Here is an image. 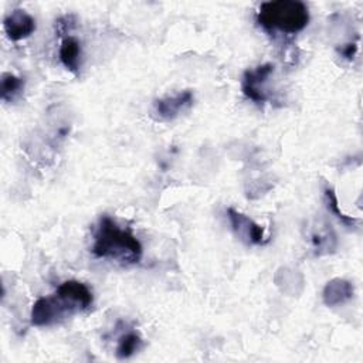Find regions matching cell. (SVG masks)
<instances>
[{
    "label": "cell",
    "mask_w": 363,
    "mask_h": 363,
    "mask_svg": "<svg viewBox=\"0 0 363 363\" xmlns=\"http://www.w3.org/2000/svg\"><path fill=\"white\" fill-rule=\"evenodd\" d=\"M142 244L129 231L122 230L109 216H102L94 235L92 254L121 264H136L142 258Z\"/></svg>",
    "instance_id": "6da1fadb"
},
{
    "label": "cell",
    "mask_w": 363,
    "mask_h": 363,
    "mask_svg": "<svg viewBox=\"0 0 363 363\" xmlns=\"http://www.w3.org/2000/svg\"><path fill=\"white\" fill-rule=\"evenodd\" d=\"M257 21L268 31L296 34L309 23V10L299 0L265 1L257 11Z\"/></svg>",
    "instance_id": "7a4b0ae2"
},
{
    "label": "cell",
    "mask_w": 363,
    "mask_h": 363,
    "mask_svg": "<svg viewBox=\"0 0 363 363\" xmlns=\"http://www.w3.org/2000/svg\"><path fill=\"white\" fill-rule=\"evenodd\" d=\"M77 312L79 309L69 299L55 292L51 296H43L34 302L30 320L34 326H50Z\"/></svg>",
    "instance_id": "3957f363"
},
{
    "label": "cell",
    "mask_w": 363,
    "mask_h": 363,
    "mask_svg": "<svg viewBox=\"0 0 363 363\" xmlns=\"http://www.w3.org/2000/svg\"><path fill=\"white\" fill-rule=\"evenodd\" d=\"M272 71H274V65L269 62L258 65L254 69H247L244 72L242 82H241V89L244 95L257 104L265 102L268 99V92L265 85Z\"/></svg>",
    "instance_id": "277c9868"
},
{
    "label": "cell",
    "mask_w": 363,
    "mask_h": 363,
    "mask_svg": "<svg viewBox=\"0 0 363 363\" xmlns=\"http://www.w3.org/2000/svg\"><path fill=\"white\" fill-rule=\"evenodd\" d=\"M227 217L233 231L235 233L237 237H240V240L254 245H262L268 242V238L264 234V228L258 225L255 221H252L250 217H247L245 214L234 210L233 207H228Z\"/></svg>",
    "instance_id": "5b68a950"
},
{
    "label": "cell",
    "mask_w": 363,
    "mask_h": 363,
    "mask_svg": "<svg viewBox=\"0 0 363 363\" xmlns=\"http://www.w3.org/2000/svg\"><path fill=\"white\" fill-rule=\"evenodd\" d=\"M194 102V95L190 89L180 91L174 95H169L156 99L153 104V113L162 121H172L177 118L182 112L187 111Z\"/></svg>",
    "instance_id": "8992f818"
},
{
    "label": "cell",
    "mask_w": 363,
    "mask_h": 363,
    "mask_svg": "<svg viewBox=\"0 0 363 363\" xmlns=\"http://www.w3.org/2000/svg\"><path fill=\"white\" fill-rule=\"evenodd\" d=\"M3 28L11 41H20L34 33L35 20L26 10L16 9L3 20Z\"/></svg>",
    "instance_id": "52a82bcc"
},
{
    "label": "cell",
    "mask_w": 363,
    "mask_h": 363,
    "mask_svg": "<svg viewBox=\"0 0 363 363\" xmlns=\"http://www.w3.org/2000/svg\"><path fill=\"white\" fill-rule=\"evenodd\" d=\"M353 294L354 288L350 281L343 278H333L325 285L322 291V299L326 306H337L352 299Z\"/></svg>",
    "instance_id": "ba28073f"
},
{
    "label": "cell",
    "mask_w": 363,
    "mask_h": 363,
    "mask_svg": "<svg viewBox=\"0 0 363 363\" xmlns=\"http://www.w3.org/2000/svg\"><path fill=\"white\" fill-rule=\"evenodd\" d=\"M58 55H60V61L68 71L78 74L81 67V43L78 41V38L72 35L65 37L61 41Z\"/></svg>",
    "instance_id": "9c48e42d"
},
{
    "label": "cell",
    "mask_w": 363,
    "mask_h": 363,
    "mask_svg": "<svg viewBox=\"0 0 363 363\" xmlns=\"http://www.w3.org/2000/svg\"><path fill=\"white\" fill-rule=\"evenodd\" d=\"M24 85L23 78L11 74V72H4L1 75L0 81V96L3 101H13L21 91Z\"/></svg>",
    "instance_id": "30bf717a"
},
{
    "label": "cell",
    "mask_w": 363,
    "mask_h": 363,
    "mask_svg": "<svg viewBox=\"0 0 363 363\" xmlns=\"http://www.w3.org/2000/svg\"><path fill=\"white\" fill-rule=\"evenodd\" d=\"M142 346V339L138 333L135 332H129L122 335L118 339V345H116V356L119 359H128L130 356H133Z\"/></svg>",
    "instance_id": "8fae6325"
},
{
    "label": "cell",
    "mask_w": 363,
    "mask_h": 363,
    "mask_svg": "<svg viewBox=\"0 0 363 363\" xmlns=\"http://www.w3.org/2000/svg\"><path fill=\"white\" fill-rule=\"evenodd\" d=\"M325 199H326V204H328V208L329 211H332L345 225L347 227H353L356 224V218L350 217V216H346L342 213V210L339 208V201H337V197L335 194V191L330 189V187H326L325 189Z\"/></svg>",
    "instance_id": "7c38bea8"
},
{
    "label": "cell",
    "mask_w": 363,
    "mask_h": 363,
    "mask_svg": "<svg viewBox=\"0 0 363 363\" xmlns=\"http://www.w3.org/2000/svg\"><path fill=\"white\" fill-rule=\"evenodd\" d=\"M330 241H335V237L329 234V231H322V233H315L312 235V245L316 252V255L326 254L335 248V244H330Z\"/></svg>",
    "instance_id": "4fadbf2b"
},
{
    "label": "cell",
    "mask_w": 363,
    "mask_h": 363,
    "mask_svg": "<svg viewBox=\"0 0 363 363\" xmlns=\"http://www.w3.org/2000/svg\"><path fill=\"white\" fill-rule=\"evenodd\" d=\"M356 51H357V45L353 43V44H346V45L340 50V54H342L345 58L352 60L353 55L356 54Z\"/></svg>",
    "instance_id": "5bb4252c"
}]
</instances>
